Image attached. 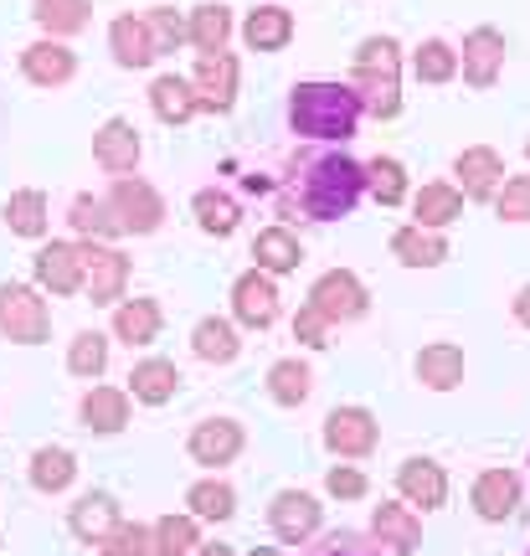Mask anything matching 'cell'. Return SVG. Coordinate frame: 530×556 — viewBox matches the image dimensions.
<instances>
[{
    "mask_svg": "<svg viewBox=\"0 0 530 556\" xmlns=\"http://www.w3.org/2000/svg\"><path fill=\"white\" fill-rule=\"evenodd\" d=\"M366 197V165L340 150H299L278 180V212L304 222H340Z\"/></svg>",
    "mask_w": 530,
    "mask_h": 556,
    "instance_id": "obj_1",
    "label": "cell"
},
{
    "mask_svg": "<svg viewBox=\"0 0 530 556\" xmlns=\"http://www.w3.org/2000/svg\"><path fill=\"white\" fill-rule=\"evenodd\" d=\"M366 114V103L351 83H299L289 93V129L319 144H345L355 135V124Z\"/></svg>",
    "mask_w": 530,
    "mask_h": 556,
    "instance_id": "obj_2",
    "label": "cell"
},
{
    "mask_svg": "<svg viewBox=\"0 0 530 556\" xmlns=\"http://www.w3.org/2000/svg\"><path fill=\"white\" fill-rule=\"evenodd\" d=\"M351 88L361 93L371 119H396L402 114V47L392 37H366L355 47Z\"/></svg>",
    "mask_w": 530,
    "mask_h": 556,
    "instance_id": "obj_3",
    "label": "cell"
},
{
    "mask_svg": "<svg viewBox=\"0 0 530 556\" xmlns=\"http://www.w3.org/2000/svg\"><path fill=\"white\" fill-rule=\"evenodd\" d=\"M0 336L16 345H41L52 336V309L31 283H0Z\"/></svg>",
    "mask_w": 530,
    "mask_h": 556,
    "instance_id": "obj_4",
    "label": "cell"
},
{
    "mask_svg": "<svg viewBox=\"0 0 530 556\" xmlns=\"http://www.w3.org/2000/svg\"><path fill=\"white\" fill-rule=\"evenodd\" d=\"M103 201L114 206L118 227L135 232V238H150L160 222H165V201H160V191L139 176H114V186H109V197Z\"/></svg>",
    "mask_w": 530,
    "mask_h": 556,
    "instance_id": "obj_5",
    "label": "cell"
},
{
    "mask_svg": "<svg viewBox=\"0 0 530 556\" xmlns=\"http://www.w3.org/2000/svg\"><path fill=\"white\" fill-rule=\"evenodd\" d=\"M310 304H315V309L330 319V325H351V319L366 315L371 294H366V283H361L355 274H345V268H330V274L315 278V289H310Z\"/></svg>",
    "mask_w": 530,
    "mask_h": 556,
    "instance_id": "obj_6",
    "label": "cell"
},
{
    "mask_svg": "<svg viewBox=\"0 0 530 556\" xmlns=\"http://www.w3.org/2000/svg\"><path fill=\"white\" fill-rule=\"evenodd\" d=\"M83 263H88L83 294L93 304H118L124 289H129V258L118 248H109V242H83Z\"/></svg>",
    "mask_w": 530,
    "mask_h": 556,
    "instance_id": "obj_7",
    "label": "cell"
},
{
    "mask_svg": "<svg viewBox=\"0 0 530 556\" xmlns=\"http://www.w3.org/2000/svg\"><path fill=\"white\" fill-rule=\"evenodd\" d=\"M31 268H37V283L47 289V294H78L83 278H88V263H83V248L78 242H47L37 258H31Z\"/></svg>",
    "mask_w": 530,
    "mask_h": 556,
    "instance_id": "obj_8",
    "label": "cell"
},
{
    "mask_svg": "<svg viewBox=\"0 0 530 556\" xmlns=\"http://www.w3.org/2000/svg\"><path fill=\"white\" fill-rule=\"evenodd\" d=\"M201 93V109L206 114H227L237 103V58L222 47V52H201L197 58V73H191Z\"/></svg>",
    "mask_w": 530,
    "mask_h": 556,
    "instance_id": "obj_9",
    "label": "cell"
},
{
    "mask_svg": "<svg viewBox=\"0 0 530 556\" xmlns=\"http://www.w3.org/2000/svg\"><path fill=\"white\" fill-rule=\"evenodd\" d=\"M232 315L248 325V330H268L278 319V283L274 274L263 268H248V274L232 283Z\"/></svg>",
    "mask_w": 530,
    "mask_h": 556,
    "instance_id": "obj_10",
    "label": "cell"
},
{
    "mask_svg": "<svg viewBox=\"0 0 530 556\" xmlns=\"http://www.w3.org/2000/svg\"><path fill=\"white\" fill-rule=\"evenodd\" d=\"M21 73H26V83H37V88H62V83H73V73H78V58H73V47L62 37H41L21 52Z\"/></svg>",
    "mask_w": 530,
    "mask_h": 556,
    "instance_id": "obj_11",
    "label": "cell"
},
{
    "mask_svg": "<svg viewBox=\"0 0 530 556\" xmlns=\"http://www.w3.org/2000/svg\"><path fill=\"white\" fill-rule=\"evenodd\" d=\"M453 176H458V191L469 201H490L505 186V155L490 150V144H474V150L453 160Z\"/></svg>",
    "mask_w": 530,
    "mask_h": 556,
    "instance_id": "obj_12",
    "label": "cell"
},
{
    "mask_svg": "<svg viewBox=\"0 0 530 556\" xmlns=\"http://www.w3.org/2000/svg\"><path fill=\"white\" fill-rule=\"evenodd\" d=\"M458 67H464V83H469V88H494L500 67H505V37H500L494 26H474L469 37H464Z\"/></svg>",
    "mask_w": 530,
    "mask_h": 556,
    "instance_id": "obj_13",
    "label": "cell"
},
{
    "mask_svg": "<svg viewBox=\"0 0 530 556\" xmlns=\"http://www.w3.org/2000/svg\"><path fill=\"white\" fill-rule=\"evenodd\" d=\"M325 443L340 458H366L376 448V417L366 407H335L325 417Z\"/></svg>",
    "mask_w": 530,
    "mask_h": 556,
    "instance_id": "obj_14",
    "label": "cell"
},
{
    "mask_svg": "<svg viewBox=\"0 0 530 556\" xmlns=\"http://www.w3.org/2000/svg\"><path fill=\"white\" fill-rule=\"evenodd\" d=\"M268 520H274L278 541L299 546V541H310L319 531L325 510L315 505V495H304V490H283V495H274V505H268Z\"/></svg>",
    "mask_w": 530,
    "mask_h": 556,
    "instance_id": "obj_15",
    "label": "cell"
},
{
    "mask_svg": "<svg viewBox=\"0 0 530 556\" xmlns=\"http://www.w3.org/2000/svg\"><path fill=\"white\" fill-rule=\"evenodd\" d=\"M139 129L129 119H103L99 135H93V160H99L109 176H129L139 165Z\"/></svg>",
    "mask_w": 530,
    "mask_h": 556,
    "instance_id": "obj_16",
    "label": "cell"
},
{
    "mask_svg": "<svg viewBox=\"0 0 530 556\" xmlns=\"http://www.w3.org/2000/svg\"><path fill=\"white\" fill-rule=\"evenodd\" d=\"M191 458L206 464V469H222V464H232L242 454V422L232 417H212V422H197V433H191Z\"/></svg>",
    "mask_w": 530,
    "mask_h": 556,
    "instance_id": "obj_17",
    "label": "cell"
},
{
    "mask_svg": "<svg viewBox=\"0 0 530 556\" xmlns=\"http://www.w3.org/2000/svg\"><path fill=\"white\" fill-rule=\"evenodd\" d=\"M520 505V475L515 469H484L474 479V510L484 520H510Z\"/></svg>",
    "mask_w": 530,
    "mask_h": 556,
    "instance_id": "obj_18",
    "label": "cell"
},
{
    "mask_svg": "<svg viewBox=\"0 0 530 556\" xmlns=\"http://www.w3.org/2000/svg\"><path fill=\"white\" fill-rule=\"evenodd\" d=\"M150 109H155V119L165 124H186L201 114V93L191 78H176V73H160L150 83Z\"/></svg>",
    "mask_w": 530,
    "mask_h": 556,
    "instance_id": "obj_19",
    "label": "cell"
},
{
    "mask_svg": "<svg viewBox=\"0 0 530 556\" xmlns=\"http://www.w3.org/2000/svg\"><path fill=\"white\" fill-rule=\"evenodd\" d=\"M396 490L422 505V510H438L443 500H449V475H443V464H432V458H407L402 469H396Z\"/></svg>",
    "mask_w": 530,
    "mask_h": 556,
    "instance_id": "obj_20",
    "label": "cell"
},
{
    "mask_svg": "<svg viewBox=\"0 0 530 556\" xmlns=\"http://www.w3.org/2000/svg\"><path fill=\"white\" fill-rule=\"evenodd\" d=\"M67 526H73V536H78V541H88V546H103V541H109L118 526H124V516H118V505L109 495H83L78 505H73Z\"/></svg>",
    "mask_w": 530,
    "mask_h": 556,
    "instance_id": "obj_21",
    "label": "cell"
},
{
    "mask_svg": "<svg viewBox=\"0 0 530 556\" xmlns=\"http://www.w3.org/2000/svg\"><path fill=\"white\" fill-rule=\"evenodd\" d=\"M109 52H114L118 67H150V62L160 58L155 41H150V26H144V16H118L114 26H109Z\"/></svg>",
    "mask_w": 530,
    "mask_h": 556,
    "instance_id": "obj_22",
    "label": "cell"
},
{
    "mask_svg": "<svg viewBox=\"0 0 530 556\" xmlns=\"http://www.w3.org/2000/svg\"><path fill=\"white\" fill-rule=\"evenodd\" d=\"M67 227H73L83 242H114V238H124L114 206H109L103 197H73V206H67Z\"/></svg>",
    "mask_w": 530,
    "mask_h": 556,
    "instance_id": "obj_23",
    "label": "cell"
},
{
    "mask_svg": "<svg viewBox=\"0 0 530 556\" xmlns=\"http://www.w3.org/2000/svg\"><path fill=\"white\" fill-rule=\"evenodd\" d=\"M176 387H180V371H176V361H139L135 371H129V392H135V402H144V407H165V402L176 397Z\"/></svg>",
    "mask_w": 530,
    "mask_h": 556,
    "instance_id": "obj_24",
    "label": "cell"
},
{
    "mask_svg": "<svg viewBox=\"0 0 530 556\" xmlns=\"http://www.w3.org/2000/svg\"><path fill=\"white\" fill-rule=\"evenodd\" d=\"M289 37H294V16L283 5H257L242 21V41L253 52H278V47H289Z\"/></svg>",
    "mask_w": 530,
    "mask_h": 556,
    "instance_id": "obj_25",
    "label": "cell"
},
{
    "mask_svg": "<svg viewBox=\"0 0 530 556\" xmlns=\"http://www.w3.org/2000/svg\"><path fill=\"white\" fill-rule=\"evenodd\" d=\"M31 16L47 37H78L88 31V21H93V0H31Z\"/></svg>",
    "mask_w": 530,
    "mask_h": 556,
    "instance_id": "obj_26",
    "label": "cell"
},
{
    "mask_svg": "<svg viewBox=\"0 0 530 556\" xmlns=\"http://www.w3.org/2000/svg\"><path fill=\"white\" fill-rule=\"evenodd\" d=\"M392 258L407 263V268H438V263L449 258V242L438 238L432 227H396L392 232Z\"/></svg>",
    "mask_w": 530,
    "mask_h": 556,
    "instance_id": "obj_27",
    "label": "cell"
},
{
    "mask_svg": "<svg viewBox=\"0 0 530 556\" xmlns=\"http://www.w3.org/2000/svg\"><path fill=\"white\" fill-rule=\"evenodd\" d=\"M253 258L263 274H294L299 263H304V248H299V238L289 232V227H263L253 238Z\"/></svg>",
    "mask_w": 530,
    "mask_h": 556,
    "instance_id": "obj_28",
    "label": "cell"
},
{
    "mask_svg": "<svg viewBox=\"0 0 530 556\" xmlns=\"http://www.w3.org/2000/svg\"><path fill=\"white\" fill-rule=\"evenodd\" d=\"M413 212H417V227L443 232L449 222L464 217V191H458V186H449V180H432V186H422V191H417Z\"/></svg>",
    "mask_w": 530,
    "mask_h": 556,
    "instance_id": "obj_29",
    "label": "cell"
},
{
    "mask_svg": "<svg viewBox=\"0 0 530 556\" xmlns=\"http://www.w3.org/2000/svg\"><path fill=\"white\" fill-rule=\"evenodd\" d=\"M371 531H376V541L392 546V552H417V546H422V520H417L407 505H376Z\"/></svg>",
    "mask_w": 530,
    "mask_h": 556,
    "instance_id": "obj_30",
    "label": "cell"
},
{
    "mask_svg": "<svg viewBox=\"0 0 530 556\" xmlns=\"http://www.w3.org/2000/svg\"><path fill=\"white\" fill-rule=\"evenodd\" d=\"M160 304L155 299H124L114 309V336L124 340V345H150V340H160Z\"/></svg>",
    "mask_w": 530,
    "mask_h": 556,
    "instance_id": "obj_31",
    "label": "cell"
},
{
    "mask_svg": "<svg viewBox=\"0 0 530 556\" xmlns=\"http://www.w3.org/2000/svg\"><path fill=\"white\" fill-rule=\"evenodd\" d=\"M124 422H129V392L93 387L83 397V428H93V433H124Z\"/></svg>",
    "mask_w": 530,
    "mask_h": 556,
    "instance_id": "obj_32",
    "label": "cell"
},
{
    "mask_svg": "<svg viewBox=\"0 0 530 556\" xmlns=\"http://www.w3.org/2000/svg\"><path fill=\"white\" fill-rule=\"evenodd\" d=\"M5 227L16 232V238H41L47 227H52V217H47V191H37V186H26V191H16V197L5 201Z\"/></svg>",
    "mask_w": 530,
    "mask_h": 556,
    "instance_id": "obj_33",
    "label": "cell"
},
{
    "mask_svg": "<svg viewBox=\"0 0 530 556\" xmlns=\"http://www.w3.org/2000/svg\"><path fill=\"white\" fill-rule=\"evenodd\" d=\"M191 351H197L201 361H212V366H227V361H237V351H242V340H237L232 330V319H216L206 315L191 330Z\"/></svg>",
    "mask_w": 530,
    "mask_h": 556,
    "instance_id": "obj_34",
    "label": "cell"
},
{
    "mask_svg": "<svg viewBox=\"0 0 530 556\" xmlns=\"http://www.w3.org/2000/svg\"><path fill=\"white\" fill-rule=\"evenodd\" d=\"M417 381L432 387V392H453L464 381V351L458 345H428L417 356Z\"/></svg>",
    "mask_w": 530,
    "mask_h": 556,
    "instance_id": "obj_35",
    "label": "cell"
},
{
    "mask_svg": "<svg viewBox=\"0 0 530 556\" xmlns=\"http://www.w3.org/2000/svg\"><path fill=\"white\" fill-rule=\"evenodd\" d=\"M191 212H197V227H201V232H212V238H232V232H237V222H242V212H237V201L227 197V191H216V186L197 191V201H191Z\"/></svg>",
    "mask_w": 530,
    "mask_h": 556,
    "instance_id": "obj_36",
    "label": "cell"
},
{
    "mask_svg": "<svg viewBox=\"0 0 530 556\" xmlns=\"http://www.w3.org/2000/svg\"><path fill=\"white\" fill-rule=\"evenodd\" d=\"M73 479H78V458L67 454V448H37L31 454V484H37L41 495H62Z\"/></svg>",
    "mask_w": 530,
    "mask_h": 556,
    "instance_id": "obj_37",
    "label": "cell"
},
{
    "mask_svg": "<svg viewBox=\"0 0 530 556\" xmlns=\"http://www.w3.org/2000/svg\"><path fill=\"white\" fill-rule=\"evenodd\" d=\"M67 371L83 377V381H99L103 371H109V336H99V330H78L73 345H67Z\"/></svg>",
    "mask_w": 530,
    "mask_h": 556,
    "instance_id": "obj_38",
    "label": "cell"
},
{
    "mask_svg": "<svg viewBox=\"0 0 530 556\" xmlns=\"http://www.w3.org/2000/svg\"><path fill=\"white\" fill-rule=\"evenodd\" d=\"M186 26H191V47L197 52H222L227 37H232V11L227 5H197Z\"/></svg>",
    "mask_w": 530,
    "mask_h": 556,
    "instance_id": "obj_39",
    "label": "cell"
},
{
    "mask_svg": "<svg viewBox=\"0 0 530 556\" xmlns=\"http://www.w3.org/2000/svg\"><path fill=\"white\" fill-rule=\"evenodd\" d=\"M310 387H315V371L304 361H278L274 371H268V397L278 407H299V402L310 397Z\"/></svg>",
    "mask_w": 530,
    "mask_h": 556,
    "instance_id": "obj_40",
    "label": "cell"
},
{
    "mask_svg": "<svg viewBox=\"0 0 530 556\" xmlns=\"http://www.w3.org/2000/svg\"><path fill=\"white\" fill-rule=\"evenodd\" d=\"M366 191H371L381 206H396V201H407V170H402V160L376 155L371 165H366Z\"/></svg>",
    "mask_w": 530,
    "mask_h": 556,
    "instance_id": "obj_41",
    "label": "cell"
},
{
    "mask_svg": "<svg viewBox=\"0 0 530 556\" xmlns=\"http://www.w3.org/2000/svg\"><path fill=\"white\" fill-rule=\"evenodd\" d=\"M186 505H191L197 520H232L237 495H232V484H222V479H201V484H191Z\"/></svg>",
    "mask_w": 530,
    "mask_h": 556,
    "instance_id": "obj_42",
    "label": "cell"
},
{
    "mask_svg": "<svg viewBox=\"0 0 530 556\" xmlns=\"http://www.w3.org/2000/svg\"><path fill=\"white\" fill-rule=\"evenodd\" d=\"M150 531H155V556H191L201 546L197 516H160Z\"/></svg>",
    "mask_w": 530,
    "mask_h": 556,
    "instance_id": "obj_43",
    "label": "cell"
},
{
    "mask_svg": "<svg viewBox=\"0 0 530 556\" xmlns=\"http://www.w3.org/2000/svg\"><path fill=\"white\" fill-rule=\"evenodd\" d=\"M413 73L422 83H453L458 78V52H453L443 37H432L417 47V58H413Z\"/></svg>",
    "mask_w": 530,
    "mask_h": 556,
    "instance_id": "obj_44",
    "label": "cell"
},
{
    "mask_svg": "<svg viewBox=\"0 0 530 556\" xmlns=\"http://www.w3.org/2000/svg\"><path fill=\"white\" fill-rule=\"evenodd\" d=\"M144 26H150V41H155L160 58H165V52H176L180 41H191V26H186L171 5H150V11H144Z\"/></svg>",
    "mask_w": 530,
    "mask_h": 556,
    "instance_id": "obj_45",
    "label": "cell"
},
{
    "mask_svg": "<svg viewBox=\"0 0 530 556\" xmlns=\"http://www.w3.org/2000/svg\"><path fill=\"white\" fill-rule=\"evenodd\" d=\"M99 556H155V531L150 526H118L99 546Z\"/></svg>",
    "mask_w": 530,
    "mask_h": 556,
    "instance_id": "obj_46",
    "label": "cell"
},
{
    "mask_svg": "<svg viewBox=\"0 0 530 556\" xmlns=\"http://www.w3.org/2000/svg\"><path fill=\"white\" fill-rule=\"evenodd\" d=\"M494 212L500 222H530V176H510L494 191Z\"/></svg>",
    "mask_w": 530,
    "mask_h": 556,
    "instance_id": "obj_47",
    "label": "cell"
},
{
    "mask_svg": "<svg viewBox=\"0 0 530 556\" xmlns=\"http://www.w3.org/2000/svg\"><path fill=\"white\" fill-rule=\"evenodd\" d=\"M294 340H304L310 351H319V345H330V319L319 315L315 304H304L294 315Z\"/></svg>",
    "mask_w": 530,
    "mask_h": 556,
    "instance_id": "obj_48",
    "label": "cell"
},
{
    "mask_svg": "<svg viewBox=\"0 0 530 556\" xmlns=\"http://www.w3.org/2000/svg\"><path fill=\"white\" fill-rule=\"evenodd\" d=\"M325 490H330V495H340V500H361V495H366V475H361V469H351V464H340V469H330V475H325Z\"/></svg>",
    "mask_w": 530,
    "mask_h": 556,
    "instance_id": "obj_49",
    "label": "cell"
},
{
    "mask_svg": "<svg viewBox=\"0 0 530 556\" xmlns=\"http://www.w3.org/2000/svg\"><path fill=\"white\" fill-rule=\"evenodd\" d=\"M515 319H520V325H530V283L515 294Z\"/></svg>",
    "mask_w": 530,
    "mask_h": 556,
    "instance_id": "obj_50",
    "label": "cell"
},
{
    "mask_svg": "<svg viewBox=\"0 0 530 556\" xmlns=\"http://www.w3.org/2000/svg\"><path fill=\"white\" fill-rule=\"evenodd\" d=\"M191 556H232V552H227V546H197Z\"/></svg>",
    "mask_w": 530,
    "mask_h": 556,
    "instance_id": "obj_51",
    "label": "cell"
},
{
    "mask_svg": "<svg viewBox=\"0 0 530 556\" xmlns=\"http://www.w3.org/2000/svg\"><path fill=\"white\" fill-rule=\"evenodd\" d=\"M253 556H283V552H274V546H263V552H253Z\"/></svg>",
    "mask_w": 530,
    "mask_h": 556,
    "instance_id": "obj_52",
    "label": "cell"
},
{
    "mask_svg": "<svg viewBox=\"0 0 530 556\" xmlns=\"http://www.w3.org/2000/svg\"><path fill=\"white\" fill-rule=\"evenodd\" d=\"M325 556H355V552H325Z\"/></svg>",
    "mask_w": 530,
    "mask_h": 556,
    "instance_id": "obj_53",
    "label": "cell"
},
{
    "mask_svg": "<svg viewBox=\"0 0 530 556\" xmlns=\"http://www.w3.org/2000/svg\"><path fill=\"white\" fill-rule=\"evenodd\" d=\"M526 155H530V144H526Z\"/></svg>",
    "mask_w": 530,
    "mask_h": 556,
    "instance_id": "obj_54",
    "label": "cell"
},
{
    "mask_svg": "<svg viewBox=\"0 0 530 556\" xmlns=\"http://www.w3.org/2000/svg\"><path fill=\"white\" fill-rule=\"evenodd\" d=\"M526 556H530V552H526Z\"/></svg>",
    "mask_w": 530,
    "mask_h": 556,
    "instance_id": "obj_55",
    "label": "cell"
}]
</instances>
